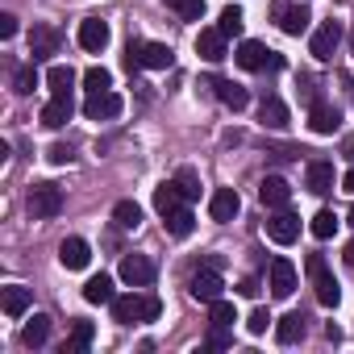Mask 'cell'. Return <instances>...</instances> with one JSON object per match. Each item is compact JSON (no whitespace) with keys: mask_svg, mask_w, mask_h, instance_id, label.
<instances>
[{"mask_svg":"<svg viewBox=\"0 0 354 354\" xmlns=\"http://www.w3.org/2000/svg\"><path fill=\"white\" fill-rule=\"evenodd\" d=\"M158 313H162V304H158V296H150V292H129V296H117V300H113V321H121V325L154 321Z\"/></svg>","mask_w":354,"mask_h":354,"instance_id":"obj_1","label":"cell"},{"mask_svg":"<svg viewBox=\"0 0 354 354\" xmlns=\"http://www.w3.org/2000/svg\"><path fill=\"white\" fill-rule=\"evenodd\" d=\"M26 205H30V217L34 221H50V217L63 213V188L59 184H34Z\"/></svg>","mask_w":354,"mask_h":354,"instance_id":"obj_2","label":"cell"},{"mask_svg":"<svg viewBox=\"0 0 354 354\" xmlns=\"http://www.w3.org/2000/svg\"><path fill=\"white\" fill-rule=\"evenodd\" d=\"M304 271H308V279H313V288H317V300H321L325 308H337V300H342V288H337V279L329 275L325 259H321V254H308Z\"/></svg>","mask_w":354,"mask_h":354,"instance_id":"obj_3","label":"cell"},{"mask_svg":"<svg viewBox=\"0 0 354 354\" xmlns=\"http://www.w3.org/2000/svg\"><path fill=\"white\" fill-rule=\"evenodd\" d=\"M234 59H238V67H246V71H279V67H283V59H279L275 50H267L263 42H254V38H246Z\"/></svg>","mask_w":354,"mask_h":354,"instance_id":"obj_4","label":"cell"},{"mask_svg":"<svg viewBox=\"0 0 354 354\" xmlns=\"http://www.w3.org/2000/svg\"><path fill=\"white\" fill-rule=\"evenodd\" d=\"M121 109H125V100L109 88V92H92L88 100H84V113H88V121H113V117H121Z\"/></svg>","mask_w":354,"mask_h":354,"instance_id":"obj_5","label":"cell"},{"mask_svg":"<svg viewBox=\"0 0 354 354\" xmlns=\"http://www.w3.org/2000/svg\"><path fill=\"white\" fill-rule=\"evenodd\" d=\"M267 238L279 242V246H292L300 238V217L288 213V209H275V217H267Z\"/></svg>","mask_w":354,"mask_h":354,"instance_id":"obj_6","label":"cell"},{"mask_svg":"<svg viewBox=\"0 0 354 354\" xmlns=\"http://www.w3.org/2000/svg\"><path fill=\"white\" fill-rule=\"evenodd\" d=\"M154 275H158V271H154V263H150L146 254H125V259H121V279H125L129 288H150Z\"/></svg>","mask_w":354,"mask_h":354,"instance_id":"obj_7","label":"cell"},{"mask_svg":"<svg viewBox=\"0 0 354 354\" xmlns=\"http://www.w3.org/2000/svg\"><path fill=\"white\" fill-rule=\"evenodd\" d=\"M221 288H225V283H221V275H217V267H209V263H205V267H201V271H196V275L188 279V292H192L196 300H205V304H213V300H221Z\"/></svg>","mask_w":354,"mask_h":354,"instance_id":"obj_8","label":"cell"},{"mask_svg":"<svg viewBox=\"0 0 354 354\" xmlns=\"http://www.w3.org/2000/svg\"><path fill=\"white\" fill-rule=\"evenodd\" d=\"M308 129L321 133V138L337 133V129H342V109H333V104H325V100H313V109H308Z\"/></svg>","mask_w":354,"mask_h":354,"instance_id":"obj_9","label":"cell"},{"mask_svg":"<svg viewBox=\"0 0 354 354\" xmlns=\"http://www.w3.org/2000/svg\"><path fill=\"white\" fill-rule=\"evenodd\" d=\"M267 288H271L275 300H288V296L296 292V267H292L288 259H275L271 271H267Z\"/></svg>","mask_w":354,"mask_h":354,"instance_id":"obj_10","label":"cell"},{"mask_svg":"<svg viewBox=\"0 0 354 354\" xmlns=\"http://www.w3.org/2000/svg\"><path fill=\"white\" fill-rule=\"evenodd\" d=\"M80 46L84 50H104L109 46V21H100V17H84L80 21Z\"/></svg>","mask_w":354,"mask_h":354,"instance_id":"obj_11","label":"cell"},{"mask_svg":"<svg viewBox=\"0 0 354 354\" xmlns=\"http://www.w3.org/2000/svg\"><path fill=\"white\" fill-rule=\"evenodd\" d=\"M337 42H342V26H337V21H321L317 34H313V55L325 63V59H333Z\"/></svg>","mask_w":354,"mask_h":354,"instance_id":"obj_12","label":"cell"},{"mask_svg":"<svg viewBox=\"0 0 354 354\" xmlns=\"http://www.w3.org/2000/svg\"><path fill=\"white\" fill-rule=\"evenodd\" d=\"M238 209H242V201H238L234 188H217V192L209 196V217H213V221H234Z\"/></svg>","mask_w":354,"mask_h":354,"instance_id":"obj_13","label":"cell"},{"mask_svg":"<svg viewBox=\"0 0 354 354\" xmlns=\"http://www.w3.org/2000/svg\"><path fill=\"white\" fill-rule=\"evenodd\" d=\"M259 201H263L267 209H288V201H292L288 180H279V175H267V180L259 184Z\"/></svg>","mask_w":354,"mask_h":354,"instance_id":"obj_14","label":"cell"},{"mask_svg":"<svg viewBox=\"0 0 354 354\" xmlns=\"http://www.w3.org/2000/svg\"><path fill=\"white\" fill-rule=\"evenodd\" d=\"M225 42H230V38H225L221 30H201V34H196V55L209 59V63H221V59L230 55Z\"/></svg>","mask_w":354,"mask_h":354,"instance_id":"obj_15","label":"cell"},{"mask_svg":"<svg viewBox=\"0 0 354 354\" xmlns=\"http://www.w3.org/2000/svg\"><path fill=\"white\" fill-rule=\"evenodd\" d=\"M304 180H308V192H317V196L333 192V162H329V158H313Z\"/></svg>","mask_w":354,"mask_h":354,"instance_id":"obj_16","label":"cell"},{"mask_svg":"<svg viewBox=\"0 0 354 354\" xmlns=\"http://www.w3.org/2000/svg\"><path fill=\"white\" fill-rule=\"evenodd\" d=\"M275 17H279V30H283V34H292V38H300V34L308 30V21H313V13H308L304 5H296V9L279 5V9H275Z\"/></svg>","mask_w":354,"mask_h":354,"instance_id":"obj_17","label":"cell"},{"mask_svg":"<svg viewBox=\"0 0 354 354\" xmlns=\"http://www.w3.org/2000/svg\"><path fill=\"white\" fill-rule=\"evenodd\" d=\"M88 259H92V250H88V242H84V238H67V242L59 246V263H63L67 271H84V267H88Z\"/></svg>","mask_w":354,"mask_h":354,"instance_id":"obj_18","label":"cell"},{"mask_svg":"<svg viewBox=\"0 0 354 354\" xmlns=\"http://www.w3.org/2000/svg\"><path fill=\"white\" fill-rule=\"evenodd\" d=\"M180 205H188V201H184V192H180V184H175V180H167V184L154 188V209H158V217L175 213Z\"/></svg>","mask_w":354,"mask_h":354,"instance_id":"obj_19","label":"cell"},{"mask_svg":"<svg viewBox=\"0 0 354 354\" xmlns=\"http://www.w3.org/2000/svg\"><path fill=\"white\" fill-rule=\"evenodd\" d=\"M175 63V50L167 46V42H142V67H150V71H167Z\"/></svg>","mask_w":354,"mask_h":354,"instance_id":"obj_20","label":"cell"},{"mask_svg":"<svg viewBox=\"0 0 354 354\" xmlns=\"http://www.w3.org/2000/svg\"><path fill=\"white\" fill-rule=\"evenodd\" d=\"M213 88H217V100L225 104V109H246L250 104V92L242 88V84H234V80H213Z\"/></svg>","mask_w":354,"mask_h":354,"instance_id":"obj_21","label":"cell"},{"mask_svg":"<svg viewBox=\"0 0 354 354\" xmlns=\"http://www.w3.org/2000/svg\"><path fill=\"white\" fill-rule=\"evenodd\" d=\"M259 121H263L267 129H283V125H288V104H283L279 96H263V104H259Z\"/></svg>","mask_w":354,"mask_h":354,"instance_id":"obj_22","label":"cell"},{"mask_svg":"<svg viewBox=\"0 0 354 354\" xmlns=\"http://www.w3.org/2000/svg\"><path fill=\"white\" fill-rule=\"evenodd\" d=\"M304 337V313H288V317H279V325H275V342L279 346H296Z\"/></svg>","mask_w":354,"mask_h":354,"instance_id":"obj_23","label":"cell"},{"mask_svg":"<svg viewBox=\"0 0 354 354\" xmlns=\"http://www.w3.org/2000/svg\"><path fill=\"white\" fill-rule=\"evenodd\" d=\"M0 304H5V313H9V317H21V313L34 304V292H30V288H21V283H13V288L0 292Z\"/></svg>","mask_w":354,"mask_h":354,"instance_id":"obj_24","label":"cell"},{"mask_svg":"<svg viewBox=\"0 0 354 354\" xmlns=\"http://www.w3.org/2000/svg\"><path fill=\"white\" fill-rule=\"evenodd\" d=\"M59 50V34L50 30V26H34V34H30V55L34 59H46V55H55Z\"/></svg>","mask_w":354,"mask_h":354,"instance_id":"obj_25","label":"cell"},{"mask_svg":"<svg viewBox=\"0 0 354 354\" xmlns=\"http://www.w3.org/2000/svg\"><path fill=\"white\" fill-rule=\"evenodd\" d=\"M46 84H50L55 96H67V100H71V92H75V71H71L67 63H55V67L46 71Z\"/></svg>","mask_w":354,"mask_h":354,"instance_id":"obj_26","label":"cell"},{"mask_svg":"<svg viewBox=\"0 0 354 354\" xmlns=\"http://www.w3.org/2000/svg\"><path fill=\"white\" fill-rule=\"evenodd\" d=\"M84 300H88V304H113V300H117L113 279H109V275H92V279L84 283Z\"/></svg>","mask_w":354,"mask_h":354,"instance_id":"obj_27","label":"cell"},{"mask_svg":"<svg viewBox=\"0 0 354 354\" xmlns=\"http://www.w3.org/2000/svg\"><path fill=\"white\" fill-rule=\"evenodd\" d=\"M162 225H167V234H175V238H188V234L196 230V217H192V209H188V205H180L175 213H167V217H162Z\"/></svg>","mask_w":354,"mask_h":354,"instance_id":"obj_28","label":"cell"},{"mask_svg":"<svg viewBox=\"0 0 354 354\" xmlns=\"http://www.w3.org/2000/svg\"><path fill=\"white\" fill-rule=\"evenodd\" d=\"M67 121H71V100H67V96H55V100L42 109V125H46V129H63Z\"/></svg>","mask_w":354,"mask_h":354,"instance_id":"obj_29","label":"cell"},{"mask_svg":"<svg viewBox=\"0 0 354 354\" xmlns=\"http://www.w3.org/2000/svg\"><path fill=\"white\" fill-rule=\"evenodd\" d=\"M46 337H50V317H46V313H34V321H26V329H21V342H26L30 350H38Z\"/></svg>","mask_w":354,"mask_h":354,"instance_id":"obj_30","label":"cell"},{"mask_svg":"<svg viewBox=\"0 0 354 354\" xmlns=\"http://www.w3.org/2000/svg\"><path fill=\"white\" fill-rule=\"evenodd\" d=\"M92 337H96V329H92V321H75V329H71V337L63 342V354H84V350L92 346Z\"/></svg>","mask_w":354,"mask_h":354,"instance_id":"obj_31","label":"cell"},{"mask_svg":"<svg viewBox=\"0 0 354 354\" xmlns=\"http://www.w3.org/2000/svg\"><path fill=\"white\" fill-rule=\"evenodd\" d=\"M113 221H117L121 230H138V225H142V209H138L133 201H117V209H113Z\"/></svg>","mask_w":354,"mask_h":354,"instance_id":"obj_32","label":"cell"},{"mask_svg":"<svg viewBox=\"0 0 354 354\" xmlns=\"http://www.w3.org/2000/svg\"><path fill=\"white\" fill-rule=\"evenodd\" d=\"M242 26H246V13H242L238 5H230V9L221 13V21H217V30H221L225 38H238V34H242Z\"/></svg>","mask_w":354,"mask_h":354,"instance_id":"obj_33","label":"cell"},{"mask_svg":"<svg viewBox=\"0 0 354 354\" xmlns=\"http://www.w3.org/2000/svg\"><path fill=\"white\" fill-rule=\"evenodd\" d=\"M84 88H88V96H92V92H109V88H113V75H109L104 67H88V71H84Z\"/></svg>","mask_w":354,"mask_h":354,"instance_id":"obj_34","label":"cell"},{"mask_svg":"<svg viewBox=\"0 0 354 354\" xmlns=\"http://www.w3.org/2000/svg\"><path fill=\"white\" fill-rule=\"evenodd\" d=\"M308 230H313V238H321V242H325V238H333V234H337V217H333L329 209H321V213L313 217V225H308Z\"/></svg>","mask_w":354,"mask_h":354,"instance_id":"obj_35","label":"cell"},{"mask_svg":"<svg viewBox=\"0 0 354 354\" xmlns=\"http://www.w3.org/2000/svg\"><path fill=\"white\" fill-rule=\"evenodd\" d=\"M34 84H38L34 63H30V67H17V75H13V92H17V96H30V92H34Z\"/></svg>","mask_w":354,"mask_h":354,"instance_id":"obj_36","label":"cell"},{"mask_svg":"<svg viewBox=\"0 0 354 354\" xmlns=\"http://www.w3.org/2000/svg\"><path fill=\"white\" fill-rule=\"evenodd\" d=\"M209 321H213V325H234L238 313H234L230 300H213V304H209Z\"/></svg>","mask_w":354,"mask_h":354,"instance_id":"obj_37","label":"cell"},{"mask_svg":"<svg viewBox=\"0 0 354 354\" xmlns=\"http://www.w3.org/2000/svg\"><path fill=\"white\" fill-rule=\"evenodd\" d=\"M171 9L180 13L184 21H201V17H205V0H175Z\"/></svg>","mask_w":354,"mask_h":354,"instance_id":"obj_38","label":"cell"},{"mask_svg":"<svg viewBox=\"0 0 354 354\" xmlns=\"http://www.w3.org/2000/svg\"><path fill=\"white\" fill-rule=\"evenodd\" d=\"M175 184H180L184 201H201V180H196L192 171H180V175H175Z\"/></svg>","mask_w":354,"mask_h":354,"instance_id":"obj_39","label":"cell"},{"mask_svg":"<svg viewBox=\"0 0 354 354\" xmlns=\"http://www.w3.org/2000/svg\"><path fill=\"white\" fill-rule=\"evenodd\" d=\"M205 346H209V350H230V346H234V333H230V325H213V333L205 337Z\"/></svg>","mask_w":354,"mask_h":354,"instance_id":"obj_40","label":"cell"},{"mask_svg":"<svg viewBox=\"0 0 354 354\" xmlns=\"http://www.w3.org/2000/svg\"><path fill=\"white\" fill-rule=\"evenodd\" d=\"M125 71H129V75L142 71V42H129V46H125Z\"/></svg>","mask_w":354,"mask_h":354,"instance_id":"obj_41","label":"cell"},{"mask_svg":"<svg viewBox=\"0 0 354 354\" xmlns=\"http://www.w3.org/2000/svg\"><path fill=\"white\" fill-rule=\"evenodd\" d=\"M267 325H271V313H267V308H254V313H250V321H246V329H250V333H267Z\"/></svg>","mask_w":354,"mask_h":354,"instance_id":"obj_42","label":"cell"},{"mask_svg":"<svg viewBox=\"0 0 354 354\" xmlns=\"http://www.w3.org/2000/svg\"><path fill=\"white\" fill-rule=\"evenodd\" d=\"M46 158L63 167V162H71V146H63V142H59V146H50V150H46Z\"/></svg>","mask_w":354,"mask_h":354,"instance_id":"obj_43","label":"cell"},{"mask_svg":"<svg viewBox=\"0 0 354 354\" xmlns=\"http://www.w3.org/2000/svg\"><path fill=\"white\" fill-rule=\"evenodd\" d=\"M17 34V17L13 13H0V38H13Z\"/></svg>","mask_w":354,"mask_h":354,"instance_id":"obj_44","label":"cell"},{"mask_svg":"<svg viewBox=\"0 0 354 354\" xmlns=\"http://www.w3.org/2000/svg\"><path fill=\"white\" fill-rule=\"evenodd\" d=\"M238 292H242V296H259V279H242Z\"/></svg>","mask_w":354,"mask_h":354,"instance_id":"obj_45","label":"cell"},{"mask_svg":"<svg viewBox=\"0 0 354 354\" xmlns=\"http://www.w3.org/2000/svg\"><path fill=\"white\" fill-rule=\"evenodd\" d=\"M342 188H346V192H354V171H346V180H342Z\"/></svg>","mask_w":354,"mask_h":354,"instance_id":"obj_46","label":"cell"},{"mask_svg":"<svg viewBox=\"0 0 354 354\" xmlns=\"http://www.w3.org/2000/svg\"><path fill=\"white\" fill-rule=\"evenodd\" d=\"M346 263H350V267H354V242H350V246H346Z\"/></svg>","mask_w":354,"mask_h":354,"instance_id":"obj_47","label":"cell"},{"mask_svg":"<svg viewBox=\"0 0 354 354\" xmlns=\"http://www.w3.org/2000/svg\"><path fill=\"white\" fill-rule=\"evenodd\" d=\"M346 154H350V158H354V138H350V142H346Z\"/></svg>","mask_w":354,"mask_h":354,"instance_id":"obj_48","label":"cell"},{"mask_svg":"<svg viewBox=\"0 0 354 354\" xmlns=\"http://www.w3.org/2000/svg\"><path fill=\"white\" fill-rule=\"evenodd\" d=\"M350 225H354V209H350Z\"/></svg>","mask_w":354,"mask_h":354,"instance_id":"obj_49","label":"cell"},{"mask_svg":"<svg viewBox=\"0 0 354 354\" xmlns=\"http://www.w3.org/2000/svg\"><path fill=\"white\" fill-rule=\"evenodd\" d=\"M350 46H354V30H350Z\"/></svg>","mask_w":354,"mask_h":354,"instance_id":"obj_50","label":"cell"},{"mask_svg":"<svg viewBox=\"0 0 354 354\" xmlns=\"http://www.w3.org/2000/svg\"><path fill=\"white\" fill-rule=\"evenodd\" d=\"M167 5H175V0H167Z\"/></svg>","mask_w":354,"mask_h":354,"instance_id":"obj_51","label":"cell"}]
</instances>
